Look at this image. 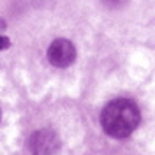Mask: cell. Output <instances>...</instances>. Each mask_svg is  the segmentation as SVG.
<instances>
[{"label":"cell","instance_id":"obj_4","mask_svg":"<svg viewBox=\"0 0 155 155\" xmlns=\"http://www.w3.org/2000/svg\"><path fill=\"white\" fill-rule=\"evenodd\" d=\"M9 39L7 37H4V35H0V49H5V48H9Z\"/></svg>","mask_w":155,"mask_h":155},{"label":"cell","instance_id":"obj_1","mask_svg":"<svg viewBox=\"0 0 155 155\" xmlns=\"http://www.w3.org/2000/svg\"><path fill=\"white\" fill-rule=\"evenodd\" d=\"M101 124L107 136L118 139L127 137L139 125V109L132 101L116 99L102 109Z\"/></svg>","mask_w":155,"mask_h":155},{"label":"cell","instance_id":"obj_6","mask_svg":"<svg viewBox=\"0 0 155 155\" xmlns=\"http://www.w3.org/2000/svg\"><path fill=\"white\" fill-rule=\"evenodd\" d=\"M4 28H5V23H4V21L0 19V30H4Z\"/></svg>","mask_w":155,"mask_h":155},{"label":"cell","instance_id":"obj_2","mask_svg":"<svg viewBox=\"0 0 155 155\" xmlns=\"http://www.w3.org/2000/svg\"><path fill=\"white\" fill-rule=\"evenodd\" d=\"M58 146H60V139L49 129L34 132L28 141V148L32 155H55Z\"/></svg>","mask_w":155,"mask_h":155},{"label":"cell","instance_id":"obj_5","mask_svg":"<svg viewBox=\"0 0 155 155\" xmlns=\"http://www.w3.org/2000/svg\"><path fill=\"white\" fill-rule=\"evenodd\" d=\"M107 5H111V7H116V5H122L124 4V0H104Z\"/></svg>","mask_w":155,"mask_h":155},{"label":"cell","instance_id":"obj_3","mask_svg":"<svg viewBox=\"0 0 155 155\" xmlns=\"http://www.w3.org/2000/svg\"><path fill=\"white\" fill-rule=\"evenodd\" d=\"M76 58V48L67 39H57L48 49V60L55 67H67Z\"/></svg>","mask_w":155,"mask_h":155}]
</instances>
